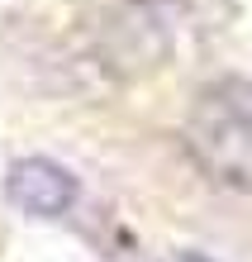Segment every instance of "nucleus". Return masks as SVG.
<instances>
[{
  "label": "nucleus",
  "instance_id": "nucleus-1",
  "mask_svg": "<svg viewBox=\"0 0 252 262\" xmlns=\"http://www.w3.org/2000/svg\"><path fill=\"white\" fill-rule=\"evenodd\" d=\"M181 148L214 186L252 195V76H219L191 100Z\"/></svg>",
  "mask_w": 252,
  "mask_h": 262
},
{
  "label": "nucleus",
  "instance_id": "nucleus-2",
  "mask_svg": "<svg viewBox=\"0 0 252 262\" xmlns=\"http://www.w3.org/2000/svg\"><path fill=\"white\" fill-rule=\"evenodd\" d=\"M76 195L81 181L53 158H19L5 172V200L29 220H62L76 205Z\"/></svg>",
  "mask_w": 252,
  "mask_h": 262
},
{
  "label": "nucleus",
  "instance_id": "nucleus-3",
  "mask_svg": "<svg viewBox=\"0 0 252 262\" xmlns=\"http://www.w3.org/2000/svg\"><path fill=\"white\" fill-rule=\"evenodd\" d=\"M176 262H204V257H195V253H186V257H176Z\"/></svg>",
  "mask_w": 252,
  "mask_h": 262
}]
</instances>
